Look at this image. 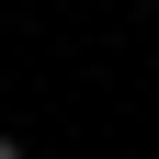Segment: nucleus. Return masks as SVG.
Here are the masks:
<instances>
[{"instance_id":"f257e3e1","label":"nucleus","mask_w":159,"mask_h":159,"mask_svg":"<svg viewBox=\"0 0 159 159\" xmlns=\"http://www.w3.org/2000/svg\"><path fill=\"white\" fill-rule=\"evenodd\" d=\"M0 159H23V136H0Z\"/></svg>"}]
</instances>
